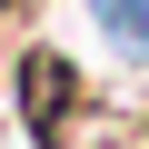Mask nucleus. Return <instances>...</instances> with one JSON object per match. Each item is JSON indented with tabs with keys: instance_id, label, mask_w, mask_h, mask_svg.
<instances>
[{
	"instance_id": "f257e3e1",
	"label": "nucleus",
	"mask_w": 149,
	"mask_h": 149,
	"mask_svg": "<svg viewBox=\"0 0 149 149\" xmlns=\"http://www.w3.org/2000/svg\"><path fill=\"white\" fill-rule=\"evenodd\" d=\"M10 100H20L30 139H40V149H60L70 129H80V70H70L60 50H20V60H10Z\"/></svg>"
},
{
	"instance_id": "f03ea898",
	"label": "nucleus",
	"mask_w": 149,
	"mask_h": 149,
	"mask_svg": "<svg viewBox=\"0 0 149 149\" xmlns=\"http://www.w3.org/2000/svg\"><path fill=\"white\" fill-rule=\"evenodd\" d=\"M80 20H90L129 70H149V0H80Z\"/></svg>"
},
{
	"instance_id": "7ed1b4c3",
	"label": "nucleus",
	"mask_w": 149,
	"mask_h": 149,
	"mask_svg": "<svg viewBox=\"0 0 149 149\" xmlns=\"http://www.w3.org/2000/svg\"><path fill=\"white\" fill-rule=\"evenodd\" d=\"M90 149H149V119H109V129H100Z\"/></svg>"
}]
</instances>
